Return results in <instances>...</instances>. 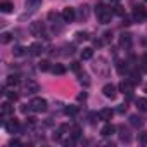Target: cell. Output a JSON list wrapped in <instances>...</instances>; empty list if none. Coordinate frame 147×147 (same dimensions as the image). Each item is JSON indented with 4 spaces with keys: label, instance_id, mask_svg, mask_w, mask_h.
Listing matches in <instances>:
<instances>
[{
    "label": "cell",
    "instance_id": "6da1fadb",
    "mask_svg": "<svg viewBox=\"0 0 147 147\" xmlns=\"http://www.w3.org/2000/svg\"><path fill=\"white\" fill-rule=\"evenodd\" d=\"M113 14H114V11L109 9V7H106V5H102V4L97 7V18H99V21H100L102 24H107V23L111 21Z\"/></svg>",
    "mask_w": 147,
    "mask_h": 147
},
{
    "label": "cell",
    "instance_id": "7a4b0ae2",
    "mask_svg": "<svg viewBox=\"0 0 147 147\" xmlns=\"http://www.w3.org/2000/svg\"><path fill=\"white\" fill-rule=\"evenodd\" d=\"M30 104H31V109H33L35 113H43V111L47 109V100L42 99V97H35Z\"/></svg>",
    "mask_w": 147,
    "mask_h": 147
},
{
    "label": "cell",
    "instance_id": "3957f363",
    "mask_svg": "<svg viewBox=\"0 0 147 147\" xmlns=\"http://www.w3.org/2000/svg\"><path fill=\"white\" fill-rule=\"evenodd\" d=\"M61 18L64 19V23H73L75 18H76V12H75L73 7H64L62 12H61Z\"/></svg>",
    "mask_w": 147,
    "mask_h": 147
},
{
    "label": "cell",
    "instance_id": "277c9868",
    "mask_svg": "<svg viewBox=\"0 0 147 147\" xmlns=\"http://www.w3.org/2000/svg\"><path fill=\"white\" fill-rule=\"evenodd\" d=\"M30 31H31V35H35V36H42V35H45V26H43L42 23H31Z\"/></svg>",
    "mask_w": 147,
    "mask_h": 147
},
{
    "label": "cell",
    "instance_id": "5b68a950",
    "mask_svg": "<svg viewBox=\"0 0 147 147\" xmlns=\"http://www.w3.org/2000/svg\"><path fill=\"white\" fill-rule=\"evenodd\" d=\"M38 83L36 82H33V80H28L26 83H24V94H28V95H33V94H36L38 92Z\"/></svg>",
    "mask_w": 147,
    "mask_h": 147
},
{
    "label": "cell",
    "instance_id": "8992f818",
    "mask_svg": "<svg viewBox=\"0 0 147 147\" xmlns=\"http://www.w3.org/2000/svg\"><path fill=\"white\" fill-rule=\"evenodd\" d=\"M119 92H123V94H126V95H131V92H133V83H131L130 80H123V82L119 83Z\"/></svg>",
    "mask_w": 147,
    "mask_h": 147
},
{
    "label": "cell",
    "instance_id": "52a82bcc",
    "mask_svg": "<svg viewBox=\"0 0 147 147\" xmlns=\"http://www.w3.org/2000/svg\"><path fill=\"white\" fill-rule=\"evenodd\" d=\"M102 94H104L107 99H114V97H116V87H114L113 83H107V85L102 87Z\"/></svg>",
    "mask_w": 147,
    "mask_h": 147
},
{
    "label": "cell",
    "instance_id": "ba28073f",
    "mask_svg": "<svg viewBox=\"0 0 147 147\" xmlns=\"http://www.w3.org/2000/svg\"><path fill=\"white\" fill-rule=\"evenodd\" d=\"M0 111H2V116H4V118H5V116H11V114H14V106H12V102H11V100L4 102V104H2V107H0Z\"/></svg>",
    "mask_w": 147,
    "mask_h": 147
},
{
    "label": "cell",
    "instance_id": "9c48e42d",
    "mask_svg": "<svg viewBox=\"0 0 147 147\" xmlns=\"http://www.w3.org/2000/svg\"><path fill=\"white\" fill-rule=\"evenodd\" d=\"M19 83H21V80H19L18 75H9L7 80H5V87H9V88H16Z\"/></svg>",
    "mask_w": 147,
    "mask_h": 147
},
{
    "label": "cell",
    "instance_id": "30bf717a",
    "mask_svg": "<svg viewBox=\"0 0 147 147\" xmlns=\"http://www.w3.org/2000/svg\"><path fill=\"white\" fill-rule=\"evenodd\" d=\"M145 16H147V12H145V9H144V7H140V5H138V7H135V9H133V19H135V21H144V19H145Z\"/></svg>",
    "mask_w": 147,
    "mask_h": 147
},
{
    "label": "cell",
    "instance_id": "8fae6325",
    "mask_svg": "<svg viewBox=\"0 0 147 147\" xmlns=\"http://www.w3.org/2000/svg\"><path fill=\"white\" fill-rule=\"evenodd\" d=\"M0 11H2L4 14H9V12L14 11V4L11 2V0H2V2H0Z\"/></svg>",
    "mask_w": 147,
    "mask_h": 147
},
{
    "label": "cell",
    "instance_id": "7c38bea8",
    "mask_svg": "<svg viewBox=\"0 0 147 147\" xmlns=\"http://www.w3.org/2000/svg\"><path fill=\"white\" fill-rule=\"evenodd\" d=\"M119 45L121 47H130L131 45V35L130 33H121L119 35Z\"/></svg>",
    "mask_w": 147,
    "mask_h": 147
},
{
    "label": "cell",
    "instance_id": "4fadbf2b",
    "mask_svg": "<svg viewBox=\"0 0 147 147\" xmlns=\"http://www.w3.org/2000/svg\"><path fill=\"white\" fill-rule=\"evenodd\" d=\"M28 50H30V54H31V55H40V54L43 52V45L36 42V43H31Z\"/></svg>",
    "mask_w": 147,
    "mask_h": 147
},
{
    "label": "cell",
    "instance_id": "5bb4252c",
    "mask_svg": "<svg viewBox=\"0 0 147 147\" xmlns=\"http://www.w3.org/2000/svg\"><path fill=\"white\" fill-rule=\"evenodd\" d=\"M113 114H114V111H113V109H109V107H104V109L99 113V118H100L102 121H109V119L113 118Z\"/></svg>",
    "mask_w": 147,
    "mask_h": 147
},
{
    "label": "cell",
    "instance_id": "9a60e30c",
    "mask_svg": "<svg viewBox=\"0 0 147 147\" xmlns=\"http://www.w3.org/2000/svg\"><path fill=\"white\" fill-rule=\"evenodd\" d=\"M18 126H19V125H18V121H16V119H9V121H4V128H5L9 133H14V131L18 130Z\"/></svg>",
    "mask_w": 147,
    "mask_h": 147
},
{
    "label": "cell",
    "instance_id": "2e32d148",
    "mask_svg": "<svg viewBox=\"0 0 147 147\" xmlns=\"http://www.w3.org/2000/svg\"><path fill=\"white\" fill-rule=\"evenodd\" d=\"M114 130H116V128H114L111 123H106V125L100 128V135H102V137H111V135L114 133Z\"/></svg>",
    "mask_w": 147,
    "mask_h": 147
},
{
    "label": "cell",
    "instance_id": "e0dca14e",
    "mask_svg": "<svg viewBox=\"0 0 147 147\" xmlns=\"http://www.w3.org/2000/svg\"><path fill=\"white\" fill-rule=\"evenodd\" d=\"M92 57H94V49H92V47H87V49L82 50V59H83V61H88V59H92Z\"/></svg>",
    "mask_w": 147,
    "mask_h": 147
},
{
    "label": "cell",
    "instance_id": "ac0fdd59",
    "mask_svg": "<svg viewBox=\"0 0 147 147\" xmlns=\"http://www.w3.org/2000/svg\"><path fill=\"white\" fill-rule=\"evenodd\" d=\"M130 125H133V126H137V128H140V126L144 125V121H142V118H140V116H137V114H133V116H130Z\"/></svg>",
    "mask_w": 147,
    "mask_h": 147
},
{
    "label": "cell",
    "instance_id": "d6986e66",
    "mask_svg": "<svg viewBox=\"0 0 147 147\" xmlns=\"http://www.w3.org/2000/svg\"><path fill=\"white\" fill-rule=\"evenodd\" d=\"M42 4V0H26V9H30V11H35L38 5Z\"/></svg>",
    "mask_w": 147,
    "mask_h": 147
},
{
    "label": "cell",
    "instance_id": "ffe728a7",
    "mask_svg": "<svg viewBox=\"0 0 147 147\" xmlns=\"http://www.w3.org/2000/svg\"><path fill=\"white\" fill-rule=\"evenodd\" d=\"M119 138H121L123 142H130V138H131V137H130V133H128V131H126L123 126L119 128Z\"/></svg>",
    "mask_w": 147,
    "mask_h": 147
},
{
    "label": "cell",
    "instance_id": "44dd1931",
    "mask_svg": "<svg viewBox=\"0 0 147 147\" xmlns=\"http://www.w3.org/2000/svg\"><path fill=\"white\" fill-rule=\"evenodd\" d=\"M52 71H54V75H64V73H66V67H64L62 64H55V66L52 67Z\"/></svg>",
    "mask_w": 147,
    "mask_h": 147
},
{
    "label": "cell",
    "instance_id": "7402d4cb",
    "mask_svg": "<svg viewBox=\"0 0 147 147\" xmlns=\"http://www.w3.org/2000/svg\"><path fill=\"white\" fill-rule=\"evenodd\" d=\"M64 113H66L67 116H76V114H78V107H75V106H67V107L64 109Z\"/></svg>",
    "mask_w": 147,
    "mask_h": 147
},
{
    "label": "cell",
    "instance_id": "603a6c76",
    "mask_svg": "<svg viewBox=\"0 0 147 147\" xmlns=\"http://www.w3.org/2000/svg\"><path fill=\"white\" fill-rule=\"evenodd\" d=\"M38 69L40 71H50L52 67H50V62L49 61H40L38 62Z\"/></svg>",
    "mask_w": 147,
    "mask_h": 147
},
{
    "label": "cell",
    "instance_id": "cb8c5ba5",
    "mask_svg": "<svg viewBox=\"0 0 147 147\" xmlns=\"http://www.w3.org/2000/svg\"><path fill=\"white\" fill-rule=\"evenodd\" d=\"M11 40H12V35H11V33H7V31L0 35V42H2L4 45H7V43H9Z\"/></svg>",
    "mask_w": 147,
    "mask_h": 147
},
{
    "label": "cell",
    "instance_id": "d4e9b609",
    "mask_svg": "<svg viewBox=\"0 0 147 147\" xmlns=\"http://www.w3.org/2000/svg\"><path fill=\"white\" fill-rule=\"evenodd\" d=\"M116 69H118L119 75H125V73H128V66H126V62H118Z\"/></svg>",
    "mask_w": 147,
    "mask_h": 147
},
{
    "label": "cell",
    "instance_id": "484cf974",
    "mask_svg": "<svg viewBox=\"0 0 147 147\" xmlns=\"http://www.w3.org/2000/svg\"><path fill=\"white\" fill-rule=\"evenodd\" d=\"M137 107H138V111H147V100L145 99H138L137 100Z\"/></svg>",
    "mask_w": 147,
    "mask_h": 147
},
{
    "label": "cell",
    "instance_id": "4316f807",
    "mask_svg": "<svg viewBox=\"0 0 147 147\" xmlns=\"http://www.w3.org/2000/svg\"><path fill=\"white\" fill-rule=\"evenodd\" d=\"M26 50H28V49H23V47H14L12 54H14L16 57H19V55H24V54H26Z\"/></svg>",
    "mask_w": 147,
    "mask_h": 147
},
{
    "label": "cell",
    "instance_id": "83f0119b",
    "mask_svg": "<svg viewBox=\"0 0 147 147\" xmlns=\"http://www.w3.org/2000/svg\"><path fill=\"white\" fill-rule=\"evenodd\" d=\"M4 95L7 97V100H11V102H16L19 97H18V94H14V92H4Z\"/></svg>",
    "mask_w": 147,
    "mask_h": 147
},
{
    "label": "cell",
    "instance_id": "f1b7e54d",
    "mask_svg": "<svg viewBox=\"0 0 147 147\" xmlns=\"http://www.w3.org/2000/svg\"><path fill=\"white\" fill-rule=\"evenodd\" d=\"M82 135V130H80V126H73V130H71V137L73 138H78Z\"/></svg>",
    "mask_w": 147,
    "mask_h": 147
},
{
    "label": "cell",
    "instance_id": "f546056e",
    "mask_svg": "<svg viewBox=\"0 0 147 147\" xmlns=\"http://www.w3.org/2000/svg\"><path fill=\"white\" fill-rule=\"evenodd\" d=\"M76 40H78V42L88 40V33H87V31H78V33H76Z\"/></svg>",
    "mask_w": 147,
    "mask_h": 147
},
{
    "label": "cell",
    "instance_id": "4dcf8cb0",
    "mask_svg": "<svg viewBox=\"0 0 147 147\" xmlns=\"http://www.w3.org/2000/svg\"><path fill=\"white\" fill-rule=\"evenodd\" d=\"M130 82H131L133 85L140 83V73H131V78H130Z\"/></svg>",
    "mask_w": 147,
    "mask_h": 147
},
{
    "label": "cell",
    "instance_id": "1f68e13d",
    "mask_svg": "<svg viewBox=\"0 0 147 147\" xmlns=\"http://www.w3.org/2000/svg\"><path fill=\"white\" fill-rule=\"evenodd\" d=\"M80 18H82V19H87V18H88V7H87V5L82 7V11H80Z\"/></svg>",
    "mask_w": 147,
    "mask_h": 147
},
{
    "label": "cell",
    "instance_id": "d6a6232c",
    "mask_svg": "<svg viewBox=\"0 0 147 147\" xmlns=\"http://www.w3.org/2000/svg\"><path fill=\"white\" fill-rule=\"evenodd\" d=\"M47 18H49V21H52V23H55V21L59 19V14L52 11V12H49V16H47Z\"/></svg>",
    "mask_w": 147,
    "mask_h": 147
},
{
    "label": "cell",
    "instance_id": "836d02e7",
    "mask_svg": "<svg viewBox=\"0 0 147 147\" xmlns=\"http://www.w3.org/2000/svg\"><path fill=\"white\" fill-rule=\"evenodd\" d=\"M138 142H140V144H147V131H142V133L138 135Z\"/></svg>",
    "mask_w": 147,
    "mask_h": 147
},
{
    "label": "cell",
    "instance_id": "e575fe53",
    "mask_svg": "<svg viewBox=\"0 0 147 147\" xmlns=\"http://www.w3.org/2000/svg\"><path fill=\"white\" fill-rule=\"evenodd\" d=\"M114 14H119V16H123V14H125L123 7H119V5H118V7H114Z\"/></svg>",
    "mask_w": 147,
    "mask_h": 147
},
{
    "label": "cell",
    "instance_id": "d590c367",
    "mask_svg": "<svg viewBox=\"0 0 147 147\" xmlns=\"http://www.w3.org/2000/svg\"><path fill=\"white\" fill-rule=\"evenodd\" d=\"M111 38H113V33H111V31H106V33H104V42H109Z\"/></svg>",
    "mask_w": 147,
    "mask_h": 147
},
{
    "label": "cell",
    "instance_id": "8d00e7d4",
    "mask_svg": "<svg viewBox=\"0 0 147 147\" xmlns=\"http://www.w3.org/2000/svg\"><path fill=\"white\" fill-rule=\"evenodd\" d=\"M80 82H82V83H85V85H88V83H90L87 75H82V76H80Z\"/></svg>",
    "mask_w": 147,
    "mask_h": 147
},
{
    "label": "cell",
    "instance_id": "74e56055",
    "mask_svg": "<svg viewBox=\"0 0 147 147\" xmlns=\"http://www.w3.org/2000/svg\"><path fill=\"white\" fill-rule=\"evenodd\" d=\"M76 99H78V100H85V99H87V94H85V92H82V94H78V95H76Z\"/></svg>",
    "mask_w": 147,
    "mask_h": 147
},
{
    "label": "cell",
    "instance_id": "f35d334b",
    "mask_svg": "<svg viewBox=\"0 0 147 147\" xmlns=\"http://www.w3.org/2000/svg\"><path fill=\"white\" fill-rule=\"evenodd\" d=\"M9 145H21V142H19L18 138H12V140L9 142Z\"/></svg>",
    "mask_w": 147,
    "mask_h": 147
},
{
    "label": "cell",
    "instance_id": "ab89813d",
    "mask_svg": "<svg viewBox=\"0 0 147 147\" xmlns=\"http://www.w3.org/2000/svg\"><path fill=\"white\" fill-rule=\"evenodd\" d=\"M118 113H126V106H125V104H121V106L118 107Z\"/></svg>",
    "mask_w": 147,
    "mask_h": 147
},
{
    "label": "cell",
    "instance_id": "60d3db41",
    "mask_svg": "<svg viewBox=\"0 0 147 147\" xmlns=\"http://www.w3.org/2000/svg\"><path fill=\"white\" fill-rule=\"evenodd\" d=\"M71 67L75 69V71H80V64H78V62H73V64H71Z\"/></svg>",
    "mask_w": 147,
    "mask_h": 147
},
{
    "label": "cell",
    "instance_id": "b9f144b4",
    "mask_svg": "<svg viewBox=\"0 0 147 147\" xmlns=\"http://www.w3.org/2000/svg\"><path fill=\"white\" fill-rule=\"evenodd\" d=\"M142 66H144V69H147V55H144V59H142Z\"/></svg>",
    "mask_w": 147,
    "mask_h": 147
},
{
    "label": "cell",
    "instance_id": "7bdbcfd3",
    "mask_svg": "<svg viewBox=\"0 0 147 147\" xmlns=\"http://www.w3.org/2000/svg\"><path fill=\"white\" fill-rule=\"evenodd\" d=\"M109 2H113V4H118V2H121V0H109Z\"/></svg>",
    "mask_w": 147,
    "mask_h": 147
},
{
    "label": "cell",
    "instance_id": "ee69618b",
    "mask_svg": "<svg viewBox=\"0 0 147 147\" xmlns=\"http://www.w3.org/2000/svg\"><path fill=\"white\" fill-rule=\"evenodd\" d=\"M145 94H147V85H145Z\"/></svg>",
    "mask_w": 147,
    "mask_h": 147
},
{
    "label": "cell",
    "instance_id": "f6af8a7d",
    "mask_svg": "<svg viewBox=\"0 0 147 147\" xmlns=\"http://www.w3.org/2000/svg\"><path fill=\"white\" fill-rule=\"evenodd\" d=\"M145 2H147V0H145Z\"/></svg>",
    "mask_w": 147,
    "mask_h": 147
}]
</instances>
